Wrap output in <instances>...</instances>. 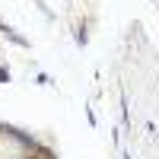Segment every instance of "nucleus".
Segmentation results:
<instances>
[{"mask_svg": "<svg viewBox=\"0 0 159 159\" xmlns=\"http://www.w3.org/2000/svg\"><path fill=\"white\" fill-rule=\"evenodd\" d=\"M3 32H7V38H13V42H16V45H22V48H25V45H29V42H25V38H19V35H16V32H13V29H3Z\"/></svg>", "mask_w": 159, "mask_h": 159, "instance_id": "1", "label": "nucleus"}, {"mask_svg": "<svg viewBox=\"0 0 159 159\" xmlns=\"http://www.w3.org/2000/svg\"><path fill=\"white\" fill-rule=\"evenodd\" d=\"M3 80H10V70H7V67H0V83H3Z\"/></svg>", "mask_w": 159, "mask_h": 159, "instance_id": "2", "label": "nucleus"}]
</instances>
